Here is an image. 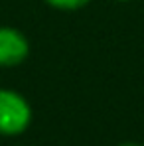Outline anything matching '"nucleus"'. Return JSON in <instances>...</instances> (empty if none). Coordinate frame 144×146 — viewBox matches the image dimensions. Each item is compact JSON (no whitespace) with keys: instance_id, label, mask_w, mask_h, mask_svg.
Listing matches in <instances>:
<instances>
[{"instance_id":"f257e3e1","label":"nucleus","mask_w":144,"mask_h":146,"mask_svg":"<svg viewBox=\"0 0 144 146\" xmlns=\"http://www.w3.org/2000/svg\"><path fill=\"white\" fill-rule=\"evenodd\" d=\"M30 107L18 93L0 89V134H18L30 122Z\"/></svg>"},{"instance_id":"f03ea898","label":"nucleus","mask_w":144,"mask_h":146,"mask_svg":"<svg viewBox=\"0 0 144 146\" xmlns=\"http://www.w3.org/2000/svg\"><path fill=\"white\" fill-rule=\"evenodd\" d=\"M28 55L26 38L10 28H0V65H16Z\"/></svg>"},{"instance_id":"7ed1b4c3","label":"nucleus","mask_w":144,"mask_h":146,"mask_svg":"<svg viewBox=\"0 0 144 146\" xmlns=\"http://www.w3.org/2000/svg\"><path fill=\"white\" fill-rule=\"evenodd\" d=\"M51 6L55 8H65V10H73V8H79L83 4H87L89 0H48Z\"/></svg>"},{"instance_id":"20e7f679","label":"nucleus","mask_w":144,"mask_h":146,"mask_svg":"<svg viewBox=\"0 0 144 146\" xmlns=\"http://www.w3.org/2000/svg\"><path fill=\"white\" fill-rule=\"evenodd\" d=\"M122 146H136V144H122Z\"/></svg>"}]
</instances>
